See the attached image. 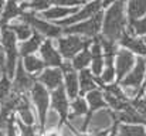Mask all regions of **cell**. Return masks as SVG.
I'll return each instance as SVG.
<instances>
[{"instance_id": "cell-1", "label": "cell", "mask_w": 146, "mask_h": 136, "mask_svg": "<svg viewBox=\"0 0 146 136\" xmlns=\"http://www.w3.org/2000/svg\"><path fill=\"white\" fill-rule=\"evenodd\" d=\"M128 26H129V19L126 16L125 3L121 0H116L115 3L108 6L104 13L101 37L108 41L119 44L122 36L128 30Z\"/></svg>"}, {"instance_id": "cell-2", "label": "cell", "mask_w": 146, "mask_h": 136, "mask_svg": "<svg viewBox=\"0 0 146 136\" xmlns=\"http://www.w3.org/2000/svg\"><path fill=\"white\" fill-rule=\"evenodd\" d=\"M17 37L14 31H11L7 26H1V44L4 47V68L9 78H13V74H16L17 70V57H19V48H17Z\"/></svg>"}, {"instance_id": "cell-3", "label": "cell", "mask_w": 146, "mask_h": 136, "mask_svg": "<svg viewBox=\"0 0 146 136\" xmlns=\"http://www.w3.org/2000/svg\"><path fill=\"white\" fill-rule=\"evenodd\" d=\"M19 19H21L23 21L29 23L33 27V30H36V33L41 34L43 37H47V38H60L64 34L62 27L46 21L44 19L36 16L34 11H21V14L19 16Z\"/></svg>"}, {"instance_id": "cell-4", "label": "cell", "mask_w": 146, "mask_h": 136, "mask_svg": "<svg viewBox=\"0 0 146 136\" xmlns=\"http://www.w3.org/2000/svg\"><path fill=\"white\" fill-rule=\"evenodd\" d=\"M94 38H87L82 36H75V34H68L65 37L57 38V47L58 51L61 52L62 58L65 60H72L78 52H81L84 48L90 47L92 44Z\"/></svg>"}, {"instance_id": "cell-5", "label": "cell", "mask_w": 146, "mask_h": 136, "mask_svg": "<svg viewBox=\"0 0 146 136\" xmlns=\"http://www.w3.org/2000/svg\"><path fill=\"white\" fill-rule=\"evenodd\" d=\"M102 23H104V11L99 10L91 19L77 23L74 26L65 27L62 30H64V34H75V36H82L87 38H95L98 37V33L102 30Z\"/></svg>"}, {"instance_id": "cell-6", "label": "cell", "mask_w": 146, "mask_h": 136, "mask_svg": "<svg viewBox=\"0 0 146 136\" xmlns=\"http://www.w3.org/2000/svg\"><path fill=\"white\" fill-rule=\"evenodd\" d=\"M119 123L116 112H111L106 109H99L94 113H90V122H88V132L90 133H99L109 131L113 125Z\"/></svg>"}, {"instance_id": "cell-7", "label": "cell", "mask_w": 146, "mask_h": 136, "mask_svg": "<svg viewBox=\"0 0 146 136\" xmlns=\"http://www.w3.org/2000/svg\"><path fill=\"white\" fill-rule=\"evenodd\" d=\"M102 7V0H95V1H90L87 3L82 9H78L77 11H74L71 16L60 20L57 23V26L65 29V27H70V26H74L77 23H81V21H85L88 19H91L94 14H97L98 11L101 10Z\"/></svg>"}, {"instance_id": "cell-8", "label": "cell", "mask_w": 146, "mask_h": 136, "mask_svg": "<svg viewBox=\"0 0 146 136\" xmlns=\"http://www.w3.org/2000/svg\"><path fill=\"white\" fill-rule=\"evenodd\" d=\"M138 61V57L129 51L128 48H123V47H119L118 51H116V55H115V70H116V80L118 82L131 72V70L135 67Z\"/></svg>"}, {"instance_id": "cell-9", "label": "cell", "mask_w": 146, "mask_h": 136, "mask_svg": "<svg viewBox=\"0 0 146 136\" xmlns=\"http://www.w3.org/2000/svg\"><path fill=\"white\" fill-rule=\"evenodd\" d=\"M31 99H33V103L36 105V108L38 111L40 126H41V129H44L46 118H47V109H48V102H50L47 88L43 84L36 82L34 87L31 88Z\"/></svg>"}, {"instance_id": "cell-10", "label": "cell", "mask_w": 146, "mask_h": 136, "mask_svg": "<svg viewBox=\"0 0 146 136\" xmlns=\"http://www.w3.org/2000/svg\"><path fill=\"white\" fill-rule=\"evenodd\" d=\"M145 75H146V57H138V61H136L135 67L118 84L121 87L142 88V82L145 80Z\"/></svg>"}, {"instance_id": "cell-11", "label": "cell", "mask_w": 146, "mask_h": 136, "mask_svg": "<svg viewBox=\"0 0 146 136\" xmlns=\"http://www.w3.org/2000/svg\"><path fill=\"white\" fill-rule=\"evenodd\" d=\"M36 80L33 78V75L24 68L23 61H20L17 64V70L14 74V82H13V91H16L17 94H27L29 91L34 87Z\"/></svg>"}, {"instance_id": "cell-12", "label": "cell", "mask_w": 146, "mask_h": 136, "mask_svg": "<svg viewBox=\"0 0 146 136\" xmlns=\"http://www.w3.org/2000/svg\"><path fill=\"white\" fill-rule=\"evenodd\" d=\"M61 68H62V74H64L67 95L71 99H74L80 94V78H78V74L75 72V68L72 67V62L71 64L62 62Z\"/></svg>"}, {"instance_id": "cell-13", "label": "cell", "mask_w": 146, "mask_h": 136, "mask_svg": "<svg viewBox=\"0 0 146 136\" xmlns=\"http://www.w3.org/2000/svg\"><path fill=\"white\" fill-rule=\"evenodd\" d=\"M40 54H41V58L47 67L58 68L62 65V55L55 48V45L52 44V41L50 38L43 41V44L40 47Z\"/></svg>"}, {"instance_id": "cell-14", "label": "cell", "mask_w": 146, "mask_h": 136, "mask_svg": "<svg viewBox=\"0 0 146 136\" xmlns=\"http://www.w3.org/2000/svg\"><path fill=\"white\" fill-rule=\"evenodd\" d=\"M119 45L123 48H128L129 51H132L135 55L139 57H146V43L143 37H138L135 34H132L131 31L126 30V33L122 36Z\"/></svg>"}, {"instance_id": "cell-15", "label": "cell", "mask_w": 146, "mask_h": 136, "mask_svg": "<svg viewBox=\"0 0 146 136\" xmlns=\"http://www.w3.org/2000/svg\"><path fill=\"white\" fill-rule=\"evenodd\" d=\"M90 50H91V55H92V60H91V71L94 72V75L101 77L102 71H104V67H105V58H104V48L101 44V40H99V36L94 38L92 44L90 45Z\"/></svg>"}, {"instance_id": "cell-16", "label": "cell", "mask_w": 146, "mask_h": 136, "mask_svg": "<svg viewBox=\"0 0 146 136\" xmlns=\"http://www.w3.org/2000/svg\"><path fill=\"white\" fill-rule=\"evenodd\" d=\"M37 81L48 90H57L58 87L62 85V71L60 68H54V67L47 68L38 75Z\"/></svg>"}, {"instance_id": "cell-17", "label": "cell", "mask_w": 146, "mask_h": 136, "mask_svg": "<svg viewBox=\"0 0 146 136\" xmlns=\"http://www.w3.org/2000/svg\"><path fill=\"white\" fill-rule=\"evenodd\" d=\"M51 105H52V109H55L62 119L67 118V113H68V99H67V91L65 88L61 85L58 87L57 90L52 91V95H51Z\"/></svg>"}, {"instance_id": "cell-18", "label": "cell", "mask_w": 146, "mask_h": 136, "mask_svg": "<svg viewBox=\"0 0 146 136\" xmlns=\"http://www.w3.org/2000/svg\"><path fill=\"white\" fill-rule=\"evenodd\" d=\"M116 116H118V122H122V123H131V125H145L146 123V119L133 108L132 103H129L123 111L116 112Z\"/></svg>"}, {"instance_id": "cell-19", "label": "cell", "mask_w": 146, "mask_h": 136, "mask_svg": "<svg viewBox=\"0 0 146 136\" xmlns=\"http://www.w3.org/2000/svg\"><path fill=\"white\" fill-rule=\"evenodd\" d=\"M11 31H14V34H16V37H17V40H20V41H26L27 38H30L31 36H33V27L29 24V23H26V21H23L21 19H14V20H11L9 24H6Z\"/></svg>"}, {"instance_id": "cell-20", "label": "cell", "mask_w": 146, "mask_h": 136, "mask_svg": "<svg viewBox=\"0 0 146 136\" xmlns=\"http://www.w3.org/2000/svg\"><path fill=\"white\" fill-rule=\"evenodd\" d=\"M78 78H80V94L84 95V94H88L90 91L97 90L98 88V77L94 75V72L91 70H82L80 71L78 74Z\"/></svg>"}, {"instance_id": "cell-21", "label": "cell", "mask_w": 146, "mask_h": 136, "mask_svg": "<svg viewBox=\"0 0 146 136\" xmlns=\"http://www.w3.org/2000/svg\"><path fill=\"white\" fill-rule=\"evenodd\" d=\"M125 7L129 21L139 20L146 16V0H128L125 3Z\"/></svg>"}, {"instance_id": "cell-22", "label": "cell", "mask_w": 146, "mask_h": 136, "mask_svg": "<svg viewBox=\"0 0 146 136\" xmlns=\"http://www.w3.org/2000/svg\"><path fill=\"white\" fill-rule=\"evenodd\" d=\"M77 10H78L77 7H75V9H70V7L55 6V7H50L47 10L41 11L38 17H41V19H44V20H57V21H60V20H62V19L71 16V14H72L74 11H77Z\"/></svg>"}, {"instance_id": "cell-23", "label": "cell", "mask_w": 146, "mask_h": 136, "mask_svg": "<svg viewBox=\"0 0 146 136\" xmlns=\"http://www.w3.org/2000/svg\"><path fill=\"white\" fill-rule=\"evenodd\" d=\"M112 135H115V136H146V129L143 125L116 123Z\"/></svg>"}, {"instance_id": "cell-24", "label": "cell", "mask_w": 146, "mask_h": 136, "mask_svg": "<svg viewBox=\"0 0 146 136\" xmlns=\"http://www.w3.org/2000/svg\"><path fill=\"white\" fill-rule=\"evenodd\" d=\"M21 7L19 6V1L17 0H9L3 9V13H1V17H0V26H6L9 24L11 20L17 19L20 14H21Z\"/></svg>"}, {"instance_id": "cell-25", "label": "cell", "mask_w": 146, "mask_h": 136, "mask_svg": "<svg viewBox=\"0 0 146 136\" xmlns=\"http://www.w3.org/2000/svg\"><path fill=\"white\" fill-rule=\"evenodd\" d=\"M43 41H44L43 40V36L38 34V33H36L30 38H27L26 41H21V44L19 45V51H20V54L23 57L24 55H29V54H34L41 47Z\"/></svg>"}, {"instance_id": "cell-26", "label": "cell", "mask_w": 146, "mask_h": 136, "mask_svg": "<svg viewBox=\"0 0 146 136\" xmlns=\"http://www.w3.org/2000/svg\"><path fill=\"white\" fill-rule=\"evenodd\" d=\"M17 112L20 115V119L26 125H33L34 123V115L31 112L30 101H29V98H27L26 94H23L20 96V101H19V105H17Z\"/></svg>"}, {"instance_id": "cell-27", "label": "cell", "mask_w": 146, "mask_h": 136, "mask_svg": "<svg viewBox=\"0 0 146 136\" xmlns=\"http://www.w3.org/2000/svg\"><path fill=\"white\" fill-rule=\"evenodd\" d=\"M23 65L30 74H41L46 64L41 57H37L36 54H29L23 57Z\"/></svg>"}, {"instance_id": "cell-28", "label": "cell", "mask_w": 146, "mask_h": 136, "mask_svg": "<svg viewBox=\"0 0 146 136\" xmlns=\"http://www.w3.org/2000/svg\"><path fill=\"white\" fill-rule=\"evenodd\" d=\"M87 102H88V106L90 109L94 112V111H99L102 109L105 105H106V101H105V95L101 90H92L87 94Z\"/></svg>"}, {"instance_id": "cell-29", "label": "cell", "mask_w": 146, "mask_h": 136, "mask_svg": "<svg viewBox=\"0 0 146 136\" xmlns=\"http://www.w3.org/2000/svg\"><path fill=\"white\" fill-rule=\"evenodd\" d=\"M91 60H92V55H91V50L87 47L84 48L81 52H78L74 58H72V67L78 71H82L85 70L88 65H91Z\"/></svg>"}, {"instance_id": "cell-30", "label": "cell", "mask_w": 146, "mask_h": 136, "mask_svg": "<svg viewBox=\"0 0 146 136\" xmlns=\"http://www.w3.org/2000/svg\"><path fill=\"white\" fill-rule=\"evenodd\" d=\"M51 0H26V1H21V10L23 11H44L50 9L51 6Z\"/></svg>"}, {"instance_id": "cell-31", "label": "cell", "mask_w": 146, "mask_h": 136, "mask_svg": "<svg viewBox=\"0 0 146 136\" xmlns=\"http://www.w3.org/2000/svg\"><path fill=\"white\" fill-rule=\"evenodd\" d=\"M88 122H90V115H74V113H70V118H68V125L72 126V129L78 131L80 133L88 131Z\"/></svg>"}, {"instance_id": "cell-32", "label": "cell", "mask_w": 146, "mask_h": 136, "mask_svg": "<svg viewBox=\"0 0 146 136\" xmlns=\"http://www.w3.org/2000/svg\"><path fill=\"white\" fill-rule=\"evenodd\" d=\"M128 31H131L132 34H135L138 37H145L146 36V16L142 17V19H139V20L129 21Z\"/></svg>"}, {"instance_id": "cell-33", "label": "cell", "mask_w": 146, "mask_h": 136, "mask_svg": "<svg viewBox=\"0 0 146 136\" xmlns=\"http://www.w3.org/2000/svg\"><path fill=\"white\" fill-rule=\"evenodd\" d=\"M88 102L81 96V98H74V101L71 102V112L74 115H87L88 113Z\"/></svg>"}, {"instance_id": "cell-34", "label": "cell", "mask_w": 146, "mask_h": 136, "mask_svg": "<svg viewBox=\"0 0 146 136\" xmlns=\"http://www.w3.org/2000/svg\"><path fill=\"white\" fill-rule=\"evenodd\" d=\"M61 115L55 111V109H52L51 112L47 113V118H46V125H44V128L47 129V131H52V129H55L57 126H60V123H61Z\"/></svg>"}, {"instance_id": "cell-35", "label": "cell", "mask_w": 146, "mask_h": 136, "mask_svg": "<svg viewBox=\"0 0 146 136\" xmlns=\"http://www.w3.org/2000/svg\"><path fill=\"white\" fill-rule=\"evenodd\" d=\"M11 92V82L9 80V77L6 75L4 78L0 80V99L3 101L4 98H7Z\"/></svg>"}, {"instance_id": "cell-36", "label": "cell", "mask_w": 146, "mask_h": 136, "mask_svg": "<svg viewBox=\"0 0 146 136\" xmlns=\"http://www.w3.org/2000/svg\"><path fill=\"white\" fill-rule=\"evenodd\" d=\"M131 103L133 105V108L146 119V98L145 96L142 95V96H139V98H135V99L131 101Z\"/></svg>"}, {"instance_id": "cell-37", "label": "cell", "mask_w": 146, "mask_h": 136, "mask_svg": "<svg viewBox=\"0 0 146 136\" xmlns=\"http://www.w3.org/2000/svg\"><path fill=\"white\" fill-rule=\"evenodd\" d=\"M19 128L21 131V136H37L33 125H26L23 121H19Z\"/></svg>"}, {"instance_id": "cell-38", "label": "cell", "mask_w": 146, "mask_h": 136, "mask_svg": "<svg viewBox=\"0 0 146 136\" xmlns=\"http://www.w3.org/2000/svg\"><path fill=\"white\" fill-rule=\"evenodd\" d=\"M4 135L6 136H17L16 126H14V116H10L4 125Z\"/></svg>"}, {"instance_id": "cell-39", "label": "cell", "mask_w": 146, "mask_h": 136, "mask_svg": "<svg viewBox=\"0 0 146 136\" xmlns=\"http://www.w3.org/2000/svg\"><path fill=\"white\" fill-rule=\"evenodd\" d=\"M51 3L55 6H61V7H72V6L77 7L84 1L82 0H51Z\"/></svg>"}, {"instance_id": "cell-40", "label": "cell", "mask_w": 146, "mask_h": 136, "mask_svg": "<svg viewBox=\"0 0 146 136\" xmlns=\"http://www.w3.org/2000/svg\"><path fill=\"white\" fill-rule=\"evenodd\" d=\"M60 136H77V135H75V132L72 131V126H71V125H67V126H64V128L61 129Z\"/></svg>"}, {"instance_id": "cell-41", "label": "cell", "mask_w": 146, "mask_h": 136, "mask_svg": "<svg viewBox=\"0 0 146 136\" xmlns=\"http://www.w3.org/2000/svg\"><path fill=\"white\" fill-rule=\"evenodd\" d=\"M116 0H102V7H108V6H111L112 3H115Z\"/></svg>"}, {"instance_id": "cell-42", "label": "cell", "mask_w": 146, "mask_h": 136, "mask_svg": "<svg viewBox=\"0 0 146 136\" xmlns=\"http://www.w3.org/2000/svg\"><path fill=\"white\" fill-rule=\"evenodd\" d=\"M4 6H6L4 0H0V17H1V13H3V9H4Z\"/></svg>"}, {"instance_id": "cell-43", "label": "cell", "mask_w": 146, "mask_h": 136, "mask_svg": "<svg viewBox=\"0 0 146 136\" xmlns=\"http://www.w3.org/2000/svg\"><path fill=\"white\" fill-rule=\"evenodd\" d=\"M143 96H145V98H146V84H145V85H143Z\"/></svg>"}, {"instance_id": "cell-44", "label": "cell", "mask_w": 146, "mask_h": 136, "mask_svg": "<svg viewBox=\"0 0 146 136\" xmlns=\"http://www.w3.org/2000/svg\"><path fill=\"white\" fill-rule=\"evenodd\" d=\"M47 136H60V135H58V133H54V132H51V133H50V135H47Z\"/></svg>"}, {"instance_id": "cell-45", "label": "cell", "mask_w": 146, "mask_h": 136, "mask_svg": "<svg viewBox=\"0 0 146 136\" xmlns=\"http://www.w3.org/2000/svg\"><path fill=\"white\" fill-rule=\"evenodd\" d=\"M0 136H4V135H3V133H1V129H0Z\"/></svg>"}, {"instance_id": "cell-46", "label": "cell", "mask_w": 146, "mask_h": 136, "mask_svg": "<svg viewBox=\"0 0 146 136\" xmlns=\"http://www.w3.org/2000/svg\"><path fill=\"white\" fill-rule=\"evenodd\" d=\"M121 1H123V3H126V1H128V0H121Z\"/></svg>"}, {"instance_id": "cell-47", "label": "cell", "mask_w": 146, "mask_h": 136, "mask_svg": "<svg viewBox=\"0 0 146 136\" xmlns=\"http://www.w3.org/2000/svg\"><path fill=\"white\" fill-rule=\"evenodd\" d=\"M17 1H26V0H17Z\"/></svg>"}, {"instance_id": "cell-48", "label": "cell", "mask_w": 146, "mask_h": 136, "mask_svg": "<svg viewBox=\"0 0 146 136\" xmlns=\"http://www.w3.org/2000/svg\"><path fill=\"white\" fill-rule=\"evenodd\" d=\"M0 38H1V30H0Z\"/></svg>"}, {"instance_id": "cell-49", "label": "cell", "mask_w": 146, "mask_h": 136, "mask_svg": "<svg viewBox=\"0 0 146 136\" xmlns=\"http://www.w3.org/2000/svg\"><path fill=\"white\" fill-rule=\"evenodd\" d=\"M143 40H145V43H146V36H145V37H143Z\"/></svg>"}, {"instance_id": "cell-50", "label": "cell", "mask_w": 146, "mask_h": 136, "mask_svg": "<svg viewBox=\"0 0 146 136\" xmlns=\"http://www.w3.org/2000/svg\"><path fill=\"white\" fill-rule=\"evenodd\" d=\"M112 136H115V135H112Z\"/></svg>"}, {"instance_id": "cell-51", "label": "cell", "mask_w": 146, "mask_h": 136, "mask_svg": "<svg viewBox=\"0 0 146 136\" xmlns=\"http://www.w3.org/2000/svg\"><path fill=\"white\" fill-rule=\"evenodd\" d=\"M82 1H84V0H82Z\"/></svg>"}]
</instances>
